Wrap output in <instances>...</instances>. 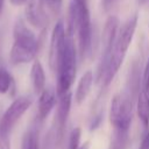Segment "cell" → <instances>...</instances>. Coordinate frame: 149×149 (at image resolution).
Masks as SVG:
<instances>
[{"label":"cell","mask_w":149,"mask_h":149,"mask_svg":"<svg viewBox=\"0 0 149 149\" xmlns=\"http://www.w3.org/2000/svg\"><path fill=\"white\" fill-rule=\"evenodd\" d=\"M78 34L79 54L81 57L88 55L92 41V26L87 0H71L69 7V21L66 34L73 36Z\"/></svg>","instance_id":"obj_1"},{"label":"cell","mask_w":149,"mask_h":149,"mask_svg":"<svg viewBox=\"0 0 149 149\" xmlns=\"http://www.w3.org/2000/svg\"><path fill=\"white\" fill-rule=\"evenodd\" d=\"M14 41L9 51V62L14 65L31 62L38 50V42L34 33L20 20L14 26Z\"/></svg>","instance_id":"obj_2"},{"label":"cell","mask_w":149,"mask_h":149,"mask_svg":"<svg viewBox=\"0 0 149 149\" xmlns=\"http://www.w3.org/2000/svg\"><path fill=\"white\" fill-rule=\"evenodd\" d=\"M76 72H77V51L72 36L66 34L65 47L56 69V74H57L56 94L58 98L70 92V87L76 78Z\"/></svg>","instance_id":"obj_3"},{"label":"cell","mask_w":149,"mask_h":149,"mask_svg":"<svg viewBox=\"0 0 149 149\" xmlns=\"http://www.w3.org/2000/svg\"><path fill=\"white\" fill-rule=\"evenodd\" d=\"M31 105L30 97L16 98L0 118V149H10V133Z\"/></svg>","instance_id":"obj_4"},{"label":"cell","mask_w":149,"mask_h":149,"mask_svg":"<svg viewBox=\"0 0 149 149\" xmlns=\"http://www.w3.org/2000/svg\"><path fill=\"white\" fill-rule=\"evenodd\" d=\"M134 108V98L127 92L114 95L109 108V122L115 132L129 133Z\"/></svg>","instance_id":"obj_5"},{"label":"cell","mask_w":149,"mask_h":149,"mask_svg":"<svg viewBox=\"0 0 149 149\" xmlns=\"http://www.w3.org/2000/svg\"><path fill=\"white\" fill-rule=\"evenodd\" d=\"M118 33H119V20L116 16L112 15L106 20L104 29H102V34H101V57H100V62L98 65L97 80H99L104 71V68L106 65V62L108 61L114 49Z\"/></svg>","instance_id":"obj_6"},{"label":"cell","mask_w":149,"mask_h":149,"mask_svg":"<svg viewBox=\"0 0 149 149\" xmlns=\"http://www.w3.org/2000/svg\"><path fill=\"white\" fill-rule=\"evenodd\" d=\"M65 38H66V30L64 23L62 21H58L55 24L51 33L50 50H49V65L51 70L55 72L65 47Z\"/></svg>","instance_id":"obj_7"},{"label":"cell","mask_w":149,"mask_h":149,"mask_svg":"<svg viewBox=\"0 0 149 149\" xmlns=\"http://www.w3.org/2000/svg\"><path fill=\"white\" fill-rule=\"evenodd\" d=\"M71 100H72L71 92H68L66 94L58 98L57 108H56L55 119H54V137L56 143H59V141L63 137L64 128H65L70 108H71Z\"/></svg>","instance_id":"obj_8"},{"label":"cell","mask_w":149,"mask_h":149,"mask_svg":"<svg viewBox=\"0 0 149 149\" xmlns=\"http://www.w3.org/2000/svg\"><path fill=\"white\" fill-rule=\"evenodd\" d=\"M136 24H137V15H133L132 17H129L120 28L119 33H118V37H116V42H115V48L118 50H120L121 52L126 54L133 36L135 34V29H136Z\"/></svg>","instance_id":"obj_9"},{"label":"cell","mask_w":149,"mask_h":149,"mask_svg":"<svg viewBox=\"0 0 149 149\" xmlns=\"http://www.w3.org/2000/svg\"><path fill=\"white\" fill-rule=\"evenodd\" d=\"M57 102L56 91L52 88H44L38 98V108H37V119L43 121L50 114L52 108Z\"/></svg>","instance_id":"obj_10"},{"label":"cell","mask_w":149,"mask_h":149,"mask_svg":"<svg viewBox=\"0 0 149 149\" xmlns=\"http://www.w3.org/2000/svg\"><path fill=\"white\" fill-rule=\"evenodd\" d=\"M40 0H30L26 9L27 20L36 28H43L45 24V15Z\"/></svg>","instance_id":"obj_11"},{"label":"cell","mask_w":149,"mask_h":149,"mask_svg":"<svg viewBox=\"0 0 149 149\" xmlns=\"http://www.w3.org/2000/svg\"><path fill=\"white\" fill-rule=\"evenodd\" d=\"M30 79L34 92L36 94H41L45 88V73L40 61H34L30 69Z\"/></svg>","instance_id":"obj_12"},{"label":"cell","mask_w":149,"mask_h":149,"mask_svg":"<svg viewBox=\"0 0 149 149\" xmlns=\"http://www.w3.org/2000/svg\"><path fill=\"white\" fill-rule=\"evenodd\" d=\"M136 109H137V115L141 122L143 123L144 128L148 129L149 128V94L143 90H141L137 95Z\"/></svg>","instance_id":"obj_13"},{"label":"cell","mask_w":149,"mask_h":149,"mask_svg":"<svg viewBox=\"0 0 149 149\" xmlns=\"http://www.w3.org/2000/svg\"><path fill=\"white\" fill-rule=\"evenodd\" d=\"M92 84H93V73H92V71H86L81 76V78L78 83L77 90H76L74 99H76L77 104H81L86 99V97L92 87Z\"/></svg>","instance_id":"obj_14"},{"label":"cell","mask_w":149,"mask_h":149,"mask_svg":"<svg viewBox=\"0 0 149 149\" xmlns=\"http://www.w3.org/2000/svg\"><path fill=\"white\" fill-rule=\"evenodd\" d=\"M21 149H40L38 132L36 129H29L24 134V136L22 139Z\"/></svg>","instance_id":"obj_15"},{"label":"cell","mask_w":149,"mask_h":149,"mask_svg":"<svg viewBox=\"0 0 149 149\" xmlns=\"http://www.w3.org/2000/svg\"><path fill=\"white\" fill-rule=\"evenodd\" d=\"M13 83H14L13 77L8 72V70L0 66V93L1 94L7 93L10 90Z\"/></svg>","instance_id":"obj_16"},{"label":"cell","mask_w":149,"mask_h":149,"mask_svg":"<svg viewBox=\"0 0 149 149\" xmlns=\"http://www.w3.org/2000/svg\"><path fill=\"white\" fill-rule=\"evenodd\" d=\"M80 135H81V129L79 127H76L72 129L70 137H69V149H78L80 147Z\"/></svg>","instance_id":"obj_17"},{"label":"cell","mask_w":149,"mask_h":149,"mask_svg":"<svg viewBox=\"0 0 149 149\" xmlns=\"http://www.w3.org/2000/svg\"><path fill=\"white\" fill-rule=\"evenodd\" d=\"M43 2L45 3V6L48 7V9L52 14L57 15L61 12V9H62L63 0H43Z\"/></svg>","instance_id":"obj_18"},{"label":"cell","mask_w":149,"mask_h":149,"mask_svg":"<svg viewBox=\"0 0 149 149\" xmlns=\"http://www.w3.org/2000/svg\"><path fill=\"white\" fill-rule=\"evenodd\" d=\"M143 91H146L147 93L149 92V57L148 61L146 63L144 70H143V74H142V88Z\"/></svg>","instance_id":"obj_19"},{"label":"cell","mask_w":149,"mask_h":149,"mask_svg":"<svg viewBox=\"0 0 149 149\" xmlns=\"http://www.w3.org/2000/svg\"><path fill=\"white\" fill-rule=\"evenodd\" d=\"M137 149H149V128L147 129V133L144 134V136H143V139H142Z\"/></svg>","instance_id":"obj_20"},{"label":"cell","mask_w":149,"mask_h":149,"mask_svg":"<svg viewBox=\"0 0 149 149\" xmlns=\"http://www.w3.org/2000/svg\"><path fill=\"white\" fill-rule=\"evenodd\" d=\"M118 0H102V8L106 10V12H108L113 6H114V3L116 2Z\"/></svg>","instance_id":"obj_21"},{"label":"cell","mask_w":149,"mask_h":149,"mask_svg":"<svg viewBox=\"0 0 149 149\" xmlns=\"http://www.w3.org/2000/svg\"><path fill=\"white\" fill-rule=\"evenodd\" d=\"M9 2H10L13 6H22V5L27 3L28 0H9Z\"/></svg>","instance_id":"obj_22"},{"label":"cell","mask_w":149,"mask_h":149,"mask_svg":"<svg viewBox=\"0 0 149 149\" xmlns=\"http://www.w3.org/2000/svg\"><path fill=\"white\" fill-rule=\"evenodd\" d=\"M88 147H90V146H88V142H85V143H84V144H81L78 149H88Z\"/></svg>","instance_id":"obj_23"},{"label":"cell","mask_w":149,"mask_h":149,"mask_svg":"<svg viewBox=\"0 0 149 149\" xmlns=\"http://www.w3.org/2000/svg\"><path fill=\"white\" fill-rule=\"evenodd\" d=\"M2 7H3V0H0V14L2 12Z\"/></svg>","instance_id":"obj_24"},{"label":"cell","mask_w":149,"mask_h":149,"mask_svg":"<svg viewBox=\"0 0 149 149\" xmlns=\"http://www.w3.org/2000/svg\"><path fill=\"white\" fill-rule=\"evenodd\" d=\"M141 3H144V2H149V0H140Z\"/></svg>","instance_id":"obj_25"},{"label":"cell","mask_w":149,"mask_h":149,"mask_svg":"<svg viewBox=\"0 0 149 149\" xmlns=\"http://www.w3.org/2000/svg\"><path fill=\"white\" fill-rule=\"evenodd\" d=\"M40 1H41V2H43V0H40Z\"/></svg>","instance_id":"obj_26"},{"label":"cell","mask_w":149,"mask_h":149,"mask_svg":"<svg viewBox=\"0 0 149 149\" xmlns=\"http://www.w3.org/2000/svg\"><path fill=\"white\" fill-rule=\"evenodd\" d=\"M148 94H149V92H148Z\"/></svg>","instance_id":"obj_27"}]
</instances>
